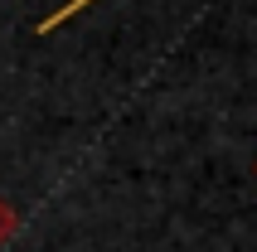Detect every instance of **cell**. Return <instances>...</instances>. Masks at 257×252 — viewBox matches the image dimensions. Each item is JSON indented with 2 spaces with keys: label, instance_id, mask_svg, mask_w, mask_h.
I'll use <instances>...</instances> for the list:
<instances>
[{
  "label": "cell",
  "instance_id": "6da1fadb",
  "mask_svg": "<svg viewBox=\"0 0 257 252\" xmlns=\"http://www.w3.org/2000/svg\"><path fill=\"white\" fill-rule=\"evenodd\" d=\"M15 228H20V213H15L10 204H5V199H0V247H5V242L15 238Z\"/></svg>",
  "mask_w": 257,
  "mask_h": 252
}]
</instances>
